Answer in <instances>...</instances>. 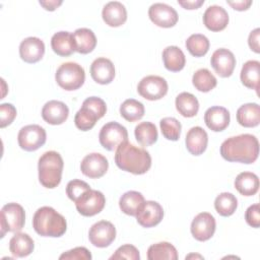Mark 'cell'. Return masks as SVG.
<instances>
[{
  "instance_id": "obj_1",
  "label": "cell",
  "mask_w": 260,
  "mask_h": 260,
  "mask_svg": "<svg viewBox=\"0 0 260 260\" xmlns=\"http://www.w3.org/2000/svg\"><path fill=\"white\" fill-rule=\"evenodd\" d=\"M220 154L228 161L253 164L259 154L258 139L248 133L232 136L221 143Z\"/></svg>"
},
{
  "instance_id": "obj_2",
  "label": "cell",
  "mask_w": 260,
  "mask_h": 260,
  "mask_svg": "<svg viewBox=\"0 0 260 260\" xmlns=\"http://www.w3.org/2000/svg\"><path fill=\"white\" fill-rule=\"evenodd\" d=\"M115 162L122 171L142 175L150 169L151 156L145 149L125 141L116 149Z\"/></svg>"
},
{
  "instance_id": "obj_3",
  "label": "cell",
  "mask_w": 260,
  "mask_h": 260,
  "mask_svg": "<svg viewBox=\"0 0 260 260\" xmlns=\"http://www.w3.org/2000/svg\"><path fill=\"white\" fill-rule=\"evenodd\" d=\"M32 228L42 237L59 238L67 230L65 217L51 206L40 207L34 214Z\"/></svg>"
},
{
  "instance_id": "obj_4",
  "label": "cell",
  "mask_w": 260,
  "mask_h": 260,
  "mask_svg": "<svg viewBox=\"0 0 260 260\" xmlns=\"http://www.w3.org/2000/svg\"><path fill=\"white\" fill-rule=\"evenodd\" d=\"M63 167V158L57 151L50 150L43 153L38 164L40 183L48 189L56 188L61 182Z\"/></svg>"
},
{
  "instance_id": "obj_5",
  "label": "cell",
  "mask_w": 260,
  "mask_h": 260,
  "mask_svg": "<svg viewBox=\"0 0 260 260\" xmlns=\"http://www.w3.org/2000/svg\"><path fill=\"white\" fill-rule=\"evenodd\" d=\"M55 79L60 87L71 91L82 86L85 80V72L81 65L75 62H66L59 66Z\"/></svg>"
},
{
  "instance_id": "obj_6",
  "label": "cell",
  "mask_w": 260,
  "mask_h": 260,
  "mask_svg": "<svg viewBox=\"0 0 260 260\" xmlns=\"http://www.w3.org/2000/svg\"><path fill=\"white\" fill-rule=\"evenodd\" d=\"M25 222V212L23 207L15 202L5 204L1 209V238L6 233H18Z\"/></svg>"
},
{
  "instance_id": "obj_7",
  "label": "cell",
  "mask_w": 260,
  "mask_h": 260,
  "mask_svg": "<svg viewBox=\"0 0 260 260\" xmlns=\"http://www.w3.org/2000/svg\"><path fill=\"white\" fill-rule=\"evenodd\" d=\"M99 140L105 149L113 151L123 142L128 141V132L124 126L112 121L102 127L99 134Z\"/></svg>"
},
{
  "instance_id": "obj_8",
  "label": "cell",
  "mask_w": 260,
  "mask_h": 260,
  "mask_svg": "<svg viewBox=\"0 0 260 260\" xmlns=\"http://www.w3.org/2000/svg\"><path fill=\"white\" fill-rule=\"evenodd\" d=\"M46 130L37 124L22 127L17 135L18 145L25 151H35L46 143Z\"/></svg>"
},
{
  "instance_id": "obj_9",
  "label": "cell",
  "mask_w": 260,
  "mask_h": 260,
  "mask_svg": "<svg viewBox=\"0 0 260 260\" xmlns=\"http://www.w3.org/2000/svg\"><path fill=\"white\" fill-rule=\"evenodd\" d=\"M106 204L105 195L98 190L89 189L75 200L77 211L83 216H93L100 213Z\"/></svg>"
},
{
  "instance_id": "obj_10",
  "label": "cell",
  "mask_w": 260,
  "mask_h": 260,
  "mask_svg": "<svg viewBox=\"0 0 260 260\" xmlns=\"http://www.w3.org/2000/svg\"><path fill=\"white\" fill-rule=\"evenodd\" d=\"M168 88L169 86L167 80L157 75L145 76L137 85L138 93L148 101L160 100L167 94Z\"/></svg>"
},
{
  "instance_id": "obj_11",
  "label": "cell",
  "mask_w": 260,
  "mask_h": 260,
  "mask_svg": "<svg viewBox=\"0 0 260 260\" xmlns=\"http://www.w3.org/2000/svg\"><path fill=\"white\" fill-rule=\"evenodd\" d=\"M116 238V229L108 220H100L91 225L88 232L89 242L98 248L110 246Z\"/></svg>"
},
{
  "instance_id": "obj_12",
  "label": "cell",
  "mask_w": 260,
  "mask_h": 260,
  "mask_svg": "<svg viewBox=\"0 0 260 260\" xmlns=\"http://www.w3.org/2000/svg\"><path fill=\"white\" fill-rule=\"evenodd\" d=\"M150 20L159 27H172L178 22L179 15L177 11L166 3H153L148 9Z\"/></svg>"
},
{
  "instance_id": "obj_13",
  "label": "cell",
  "mask_w": 260,
  "mask_h": 260,
  "mask_svg": "<svg viewBox=\"0 0 260 260\" xmlns=\"http://www.w3.org/2000/svg\"><path fill=\"white\" fill-rule=\"evenodd\" d=\"M215 228L214 217L208 212H200L193 218L190 230L197 241L205 242L214 235Z\"/></svg>"
},
{
  "instance_id": "obj_14",
  "label": "cell",
  "mask_w": 260,
  "mask_h": 260,
  "mask_svg": "<svg viewBox=\"0 0 260 260\" xmlns=\"http://www.w3.org/2000/svg\"><path fill=\"white\" fill-rule=\"evenodd\" d=\"M164 217V209L161 205L152 200L144 201L140 206L136 219L137 222L143 228H152L157 225Z\"/></svg>"
},
{
  "instance_id": "obj_15",
  "label": "cell",
  "mask_w": 260,
  "mask_h": 260,
  "mask_svg": "<svg viewBox=\"0 0 260 260\" xmlns=\"http://www.w3.org/2000/svg\"><path fill=\"white\" fill-rule=\"evenodd\" d=\"M108 168V159L106 156L98 152L85 155L80 164L81 173L90 179H99L103 177L107 173Z\"/></svg>"
},
{
  "instance_id": "obj_16",
  "label": "cell",
  "mask_w": 260,
  "mask_h": 260,
  "mask_svg": "<svg viewBox=\"0 0 260 260\" xmlns=\"http://www.w3.org/2000/svg\"><path fill=\"white\" fill-rule=\"evenodd\" d=\"M210 64L214 71L220 77H229L233 74L236 66V58L232 51L220 48L213 52Z\"/></svg>"
},
{
  "instance_id": "obj_17",
  "label": "cell",
  "mask_w": 260,
  "mask_h": 260,
  "mask_svg": "<svg viewBox=\"0 0 260 260\" xmlns=\"http://www.w3.org/2000/svg\"><path fill=\"white\" fill-rule=\"evenodd\" d=\"M45 54V44L37 37H28L19 45V56L26 63L39 62Z\"/></svg>"
},
{
  "instance_id": "obj_18",
  "label": "cell",
  "mask_w": 260,
  "mask_h": 260,
  "mask_svg": "<svg viewBox=\"0 0 260 260\" xmlns=\"http://www.w3.org/2000/svg\"><path fill=\"white\" fill-rule=\"evenodd\" d=\"M203 23L211 31H220L229 23L228 11L218 5H211L203 13Z\"/></svg>"
},
{
  "instance_id": "obj_19",
  "label": "cell",
  "mask_w": 260,
  "mask_h": 260,
  "mask_svg": "<svg viewBox=\"0 0 260 260\" xmlns=\"http://www.w3.org/2000/svg\"><path fill=\"white\" fill-rule=\"evenodd\" d=\"M90 75L96 83L109 84L115 77V66L108 58H96L90 65Z\"/></svg>"
},
{
  "instance_id": "obj_20",
  "label": "cell",
  "mask_w": 260,
  "mask_h": 260,
  "mask_svg": "<svg viewBox=\"0 0 260 260\" xmlns=\"http://www.w3.org/2000/svg\"><path fill=\"white\" fill-rule=\"evenodd\" d=\"M69 115L68 107L60 101L52 100L47 102L42 109L44 121L51 125H60L64 123Z\"/></svg>"
},
{
  "instance_id": "obj_21",
  "label": "cell",
  "mask_w": 260,
  "mask_h": 260,
  "mask_svg": "<svg viewBox=\"0 0 260 260\" xmlns=\"http://www.w3.org/2000/svg\"><path fill=\"white\" fill-rule=\"evenodd\" d=\"M230 120V112L225 108L219 106L208 108L204 114V122L206 126L214 132L223 131L229 126Z\"/></svg>"
},
{
  "instance_id": "obj_22",
  "label": "cell",
  "mask_w": 260,
  "mask_h": 260,
  "mask_svg": "<svg viewBox=\"0 0 260 260\" xmlns=\"http://www.w3.org/2000/svg\"><path fill=\"white\" fill-rule=\"evenodd\" d=\"M185 142L187 150L191 154L200 155L205 151L207 147L208 135L202 127L195 126L187 132Z\"/></svg>"
},
{
  "instance_id": "obj_23",
  "label": "cell",
  "mask_w": 260,
  "mask_h": 260,
  "mask_svg": "<svg viewBox=\"0 0 260 260\" xmlns=\"http://www.w3.org/2000/svg\"><path fill=\"white\" fill-rule=\"evenodd\" d=\"M102 16L106 24L112 27H117L125 23L127 19V10L121 2L111 1L104 6Z\"/></svg>"
},
{
  "instance_id": "obj_24",
  "label": "cell",
  "mask_w": 260,
  "mask_h": 260,
  "mask_svg": "<svg viewBox=\"0 0 260 260\" xmlns=\"http://www.w3.org/2000/svg\"><path fill=\"white\" fill-rule=\"evenodd\" d=\"M73 42L75 51L80 54H88L93 51L96 46V38L94 32L86 27L77 28L73 34Z\"/></svg>"
},
{
  "instance_id": "obj_25",
  "label": "cell",
  "mask_w": 260,
  "mask_h": 260,
  "mask_svg": "<svg viewBox=\"0 0 260 260\" xmlns=\"http://www.w3.org/2000/svg\"><path fill=\"white\" fill-rule=\"evenodd\" d=\"M35 248L34 240L24 233H16L9 241L10 253L17 258L28 256Z\"/></svg>"
},
{
  "instance_id": "obj_26",
  "label": "cell",
  "mask_w": 260,
  "mask_h": 260,
  "mask_svg": "<svg viewBox=\"0 0 260 260\" xmlns=\"http://www.w3.org/2000/svg\"><path fill=\"white\" fill-rule=\"evenodd\" d=\"M238 123L247 128L256 127L260 123V108L256 103H248L241 106L237 111Z\"/></svg>"
},
{
  "instance_id": "obj_27",
  "label": "cell",
  "mask_w": 260,
  "mask_h": 260,
  "mask_svg": "<svg viewBox=\"0 0 260 260\" xmlns=\"http://www.w3.org/2000/svg\"><path fill=\"white\" fill-rule=\"evenodd\" d=\"M51 47L61 57L70 56L75 51L72 34L64 30L54 34L51 39Z\"/></svg>"
},
{
  "instance_id": "obj_28",
  "label": "cell",
  "mask_w": 260,
  "mask_h": 260,
  "mask_svg": "<svg viewBox=\"0 0 260 260\" xmlns=\"http://www.w3.org/2000/svg\"><path fill=\"white\" fill-rule=\"evenodd\" d=\"M242 83L251 89H255L258 93L259 80H260V63L256 60L247 61L241 70Z\"/></svg>"
},
{
  "instance_id": "obj_29",
  "label": "cell",
  "mask_w": 260,
  "mask_h": 260,
  "mask_svg": "<svg viewBox=\"0 0 260 260\" xmlns=\"http://www.w3.org/2000/svg\"><path fill=\"white\" fill-rule=\"evenodd\" d=\"M235 188L244 196H253L258 192L259 179L251 172H242L235 179Z\"/></svg>"
},
{
  "instance_id": "obj_30",
  "label": "cell",
  "mask_w": 260,
  "mask_h": 260,
  "mask_svg": "<svg viewBox=\"0 0 260 260\" xmlns=\"http://www.w3.org/2000/svg\"><path fill=\"white\" fill-rule=\"evenodd\" d=\"M162 61L165 67L172 72L181 71L186 64L185 55L177 46H169L162 51Z\"/></svg>"
},
{
  "instance_id": "obj_31",
  "label": "cell",
  "mask_w": 260,
  "mask_h": 260,
  "mask_svg": "<svg viewBox=\"0 0 260 260\" xmlns=\"http://www.w3.org/2000/svg\"><path fill=\"white\" fill-rule=\"evenodd\" d=\"M176 109L177 111L186 118L194 117L199 110L198 100L190 92L183 91L176 98Z\"/></svg>"
},
{
  "instance_id": "obj_32",
  "label": "cell",
  "mask_w": 260,
  "mask_h": 260,
  "mask_svg": "<svg viewBox=\"0 0 260 260\" xmlns=\"http://www.w3.org/2000/svg\"><path fill=\"white\" fill-rule=\"evenodd\" d=\"M144 201V197L140 192L128 191L120 197L119 206L125 214L136 216L140 206L143 204Z\"/></svg>"
},
{
  "instance_id": "obj_33",
  "label": "cell",
  "mask_w": 260,
  "mask_h": 260,
  "mask_svg": "<svg viewBox=\"0 0 260 260\" xmlns=\"http://www.w3.org/2000/svg\"><path fill=\"white\" fill-rule=\"evenodd\" d=\"M148 260H177V249L169 242H159L149 246L147 250Z\"/></svg>"
},
{
  "instance_id": "obj_34",
  "label": "cell",
  "mask_w": 260,
  "mask_h": 260,
  "mask_svg": "<svg viewBox=\"0 0 260 260\" xmlns=\"http://www.w3.org/2000/svg\"><path fill=\"white\" fill-rule=\"evenodd\" d=\"M135 138L143 146H149L156 142L158 133L155 125L151 122H141L134 130Z\"/></svg>"
},
{
  "instance_id": "obj_35",
  "label": "cell",
  "mask_w": 260,
  "mask_h": 260,
  "mask_svg": "<svg viewBox=\"0 0 260 260\" xmlns=\"http://www.w3.org/2000/svg\"><path fill=\"white\" fill-rule=\"evenodd\" d=\"M144 112L143 104L134 99H128L120 106V114L128 122L140 120L144 116Z\"/></svg>"
},
{
  "instance_id": "obj_36",
  "label": "cell",
  "mask_w": 260,
  "mask_h": 260,
  "mask_svg": "<svg viewBox=\"0 0 260 260\" xmlns=\"http://www.w3.org/2000/svg\"><path fill=\"white\" fill-rule=\"evenodd\" d=\"M192 83L194 87L199 91L208 92L216 86L217 80L208 69L201 68L193 74Z\"/></svg>"
},
{
  "instance_id": "obj_37",
  "label": "cell",
  "mask_w": 260,
  "mask_h": 260,
  "mask_svg": "<svg viewBox=\"0 0 260 260\" xmlns=\"http://www.w3.org/2000/svg\"><path fill=\"white\" fill-rule=\"evenodd\" d=\"M238 206L236 196L229 192H222L216 196L214 200V208L221 216H231L234 214Z\"/></svg>"
},
{
  "instance_id": "obj_38",
  "label": "cell",
  "mask_w": 260,
  "mask_h": 260,
  "mask_svg": "<svg viewBox=\"0 0 260 260\" xmlns=\"http://www.w3.org/2000/svg\"><path fill=\"white\" fill-rule=\"evenodd\" d=\"M186 48L194 57H202L209 50V40L201 34H193L186 40Z\"/></svg>"
},
{
  "instance_id": "obj_39",
  "label": "cell",
  "mask_w": 260,
  "mask_h": 260,
  "mask_svg": "<svg viewBox=\"0 0 260 260\" xmlns=\"http://www.w3.org/2000/svg\"><path fill=\"white\" fill-rule=\"evenodd\" d=\"M99 119L100 118L93 111H91L87 107L81 106V108L75 114L74 123L79 130L88 131L95 125Z\"/></svg>"
},
{
  "instance_id": "obj_40",
  "label": "cell",
  "mask_w": 260,
  "mask_h": 260,
  "mask_svg": "<svg viewBox=\"0 0 260 260\" xmlns=\"http://www.w3.org/2000/svg\"><path fill=\"white\" fill-rule=\"evenodd\" d=\"M160 131L165 138L172 141H177L181 135V123L174 117L162 118L159 122Z\"/></svg>"
},
{
  "instance_id": "obj_41",
  "label": "cell",
  "mask_w": 260,
  "mask_h": 260,
  "mask_svg": "<svg viewBox=\"0 0 260 260\" xmlns=\"http://www.w3.org/2000/svg\"><path fill=\"white\" fill-rule=\"evenodd\" d=\"M91 189L89 187V185L81 180L78 179H74L68 182L67 186H66V194L69 197L70 200H72L73 202H75V200L81 195L83 194L85 191Z\"/></svg>"
},
{
  "instance_id": "obj_42",
  "label": "cell",
  "mask_w": 260,
  "mask_h": 260,
  "mask_svg": "<svg viewBox=\"0 0 260 260\" xmlns=\"http://www.w3.org/2000/svg\"><path fill=\"white\" fill-rule=\"evenodd\" d=\"M111 260L116 259H131V260H139L140 255L137 248L130 244H125L119 247L116 252L110 257Z\"/></svg>"
},
{
  "instance_id": "obj_43",
  "label": "cell",
  "mask_w": 260,
  "mask_h": 260,
  "mask_svg": "<svg viewBox=\"0 0 260 260\" xmlns=\"http://www.w3.org/2000/svg\"><path fill=\"white\" fill-rule=\"evenodd\" d=\"M16 117V109L12 104L4 103L0 105V127L10 125Z\"/></svg>"
},
{
  "instance_id": "obj_44",
  "label": "cell",
  "mask_w": 260,
  "mask_h": 260,
  "mask_svg": "<svg viewBox=\"0 0 260 260\" xmlns=\"http://www.w3.org/2000/svg\"><path fill=\"white\" fill-rule=\"evenodd\" d=\"M82 106L87 107L91 111H93L100 119L103 118L107 112L106 103L101 98H98V96H89L85 99L82 103Z\"/></svg>"
},
{
  "instance_id": "obj_45",
  "label": "cell",
  "mask_w": 260,
  "mask_h": 260,
  "mask_svg": "<svg viewBox=\"0 0 260 260\" xmlns=\"http://www.w3.org/2000/svg\"><path fill=\"white\" fill-rule=\"evenodd\" d=\"M59 259L66 260H90L91 254L85 247H76L60 255Z\"/></svg>"
},
{
  "instance_id": "obj_46",
  "label": "cell",
  "mask_w": 260,
  "mask_h": 260,
  "mask_svg": "<svg viewBox=\"0 0 260 260\" xmlns=\"http://www.w3.org/2000/svg\"><path fill=\"white\" fill-rule=\"evenodd\" d=\"M245 219L247 223L255 229H258L260 225V207L258 203L250 205L245 213Z\"/></svg>"
},
{
  "instance_id": "obj_47",
  "label": "cell",
  "mask_w": 260,
  "mask_h": 260,
  "mask_svg": "<svg viewBox=\"0 0 260 260\" xmlns=\"http://www.w3.org/2000/svg\"><path fill=\"white\" fill-rule=\"evenodd\" d=\"M259 36H260V28L253 29L248 38V44L252 51L255 53H260V47H259Z\"/></svg>"
},
{
  "instance_id": "obj_48",
  "label": "cell",
  "mask_w": 260,
  "mask_h": 260,
  "mask_svg": "<svg viewBox=\"0 0 260 260\" xmlns=\"http://www.w3.org/2000/svg\"><path fill=\"white\" fill-rule=\"evenodd\" d=\"M204 3V0H178V4L185 9H197Z\"/></svg>"
},
{
  "instance_id": "obj_49",
  "label": "cell",
  "mask_w": 260,
  "mask_h": 260,
  "mask_svg": "<svg viewBox=\"0 0 260 260\" xmlns=\"http://www.w3.org/2000/svg\"><path fill=\"white\" fill-rule=\"evenodd\" d=\"M230 6H232L234 9L238 10V11H244V10H247L251 5H252V1L251 0H241V1H235V2H232V1H228L226 2Z\"/></svg>"
},
{
  "instance_id": "obj_50",
  "label": "cell",
  "mask_w": 260,
  "mask_h": 260,
  "mask_svg": "<svg viewBox=\"0 0 260 260\" xmlns=\"http://www.w3.org/2000/svg\"><path fill=\"white\" fill-rule=\"evenodd\" d=\"M46 10H49V11H54L57 7H59L63 2L61 0H47V1H43V0H40L39 2Z\"/></svg>"
},
{
  "instance_id": "obj_51",
  "label": "cell",
  "mask_w": 260,
  "mask_h": 260,
  "mask_svg": "<svg viewBox=\"0 0 260 260\" xmlns=\"http://www.w3.org/2000/svg\"><path fill=\"white\" fill-rule=\"evenodd\" d=\"M193 257H199V258H202L201 256H199V255H194V254H191V255H189V256H186V259H190V258H193Z\"/></svg>"
}]
</instances>
